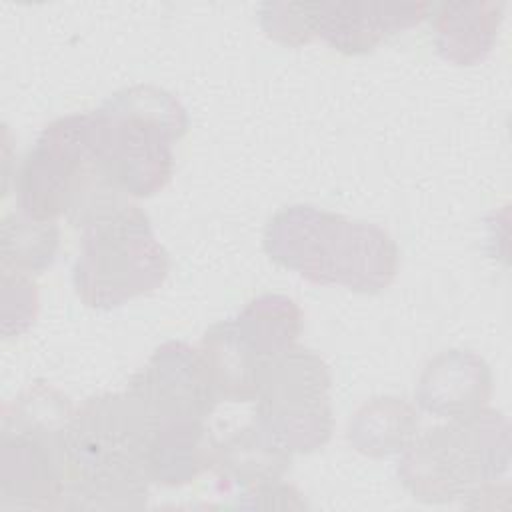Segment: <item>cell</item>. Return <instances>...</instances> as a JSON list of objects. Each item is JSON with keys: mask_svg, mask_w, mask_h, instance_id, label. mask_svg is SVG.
Wrapping results in <instances>:
<instances>
[{"mask_svg": "<svg viewBox=\"0 0 512 512\" xmlns=\"http://www.w3.org/2000/svg\"><path fill=\"white\" fill-rule=\"evenodd\" d=\"M188 130L180 100L164 88L134 84L92 112V146L108 178L126 194L146 198L174 174L172 144Z\"/></svg>", "mask_w": 512, "mask_h": 512, "instance_id": "277c9868", "label": "cell"}, {"mask_svg": "<svg viewBox=\"0 0 512 512\" xmlns=\"http://www.w3.org/2000/svg\"><path fill=\"white\" fill-rule=\"evenodd\" d=\"M416 432L418 412L398 396H378L364 402L346 428L352 448L370 458L402 452Z\"/></svg>", "mask_w": 512, "mask_h": 512, "instance_id": "2e32d148", "label": "cell"}, {"mask_svg": "<svg viewBox=\"0 0 512 512\" xmlns=\"http://www.w3.org/2000/svg\"><path fill=\"white\" fill-rule=\"evenodd\" d=\"M168 270V254L156 240L148 214L124 204L82 230L72 282L86 306L106 310L154 292Z\"/></svg>", "mask_w": 512, "mask_h": 512, "instance_id": "8992f818", "label": "cell"}, {"mask_svg": "<svg viewBox=\"0 0 512 512\" xmlns=\"http://www.w3.org/2000/svg\"><path fill=\"white\" fill-rule=\"evenodd\" d=\"M126 392L142 404L154 424L206 420L220 400L200 350L178 340L160 344L130 378Z\"/></svg>", "mask_w": 512, "mask_h": 512, "instance_id": "ba28073f", "label": "cell"}, {"mask_svg": "<svg viewBox=\"0 0 512 512\" xmlns=\"http://www.w3.org/2000/svg\"><path fill=\"white\" fill-rule=\"evenodd\" d=\"M290 464L292 452L252 422L218 442L212 470L224 484L254 488L282 480Z\"/></svg>", "mask_w": 512, "mask_h": 512, "instance_id": "5bb4252c", "label": "cell"}, {"mask_svg": "<svg viewBox=\"0 0 512 512\" xmlns=\"http://www.w3.org/2000/svg\"><path fill=\"white\" fill-rule=\"evenodd\" d=\"M38 314V288L28 274L2 270V336H20Z\"/></svg>", "mask_w": 512, "mask_h": 512, "instance_id": "d6986e66", "label": "cell"}, {"mask_svg": "<svg viewBox=\"0 0 512 512\" xmlns=\"http://www.w3.org/2000/svg\"><path fill=\"white\" fill-rule=\"evenodd\" d=\"M260 24L270 38L286 46H300L312 40L306 2H266L260 6Z\"/></svg>", "mask_w": 512, "mask_h": 512, "instance_id": "ffe728a7", "label": "cell"}, {"mask_svg": "<svg viewBox=\"0 0 512 512\" xmlns=\"http://www.w3.org/2000/svg\"><path fill=\"white\" fill-rule=\"evenodd\" d=\"M264 252L314 284H338L360 294L388 288L400 260L384 228L312 204L280 208L264 228Z\"/></svg>", "mask_w": 512, "mask_h": 512, "instance_id": "7a4b0ae2", "label": "cell"}, {"mask_svg": "<svg viewBox=\"0 0 512 512\" xmlns=\"http://www.w3.org/2000/svg\"><path fill=\"white\" fill-rule=\"evenodd\" d=\"M330 382L328 366L314 350L286 348L262 364L254 422L292 454L320 450L334 426Z\"/></svg>", "mask_w": 512, "mask_h": 512, "instance_id": "52a82bcc", "label": "cell"}, {"mask_svg": "<svg viewBox=\"0 0 512 512\" xmlns=\"http://www.w3.org/2000/svg\"><path fill=\"white\" fill-rule=\"evenodd\" d=\"M312 36L344 54H366L384 38L422 22L426 2H306Z\"/></svg>", "mask_w": 512, "mask_h": 512, "instance_id": "30bf717a", "label": "cell"}, {"mask_svg": "<svg viewBox=\"0 0 512 512\" xmlns=\"http://www.w3.org/2000/svg\"><path fill=\"white\" fill-rule=\"evenodd\" d=\"M154 422L124 392L86 398L74 408L62 444L64 508L138 510L150 476L146 450Z\"/></svg>", "mask_w": 512, "mask_h": 512, "instance_id": "6da1fadb", "label": "cell"}, {"mask_svg": "<svg viewBox=\"0 0 512 512\" xmlns=\"http://www.w3.org/2000/svg\"><path fill=\"white\" fill-rule=\"evenodd\" d=\"M58 244L60 228L54 220L8 214L2 220V270L40 274L54 262Z\"/></svg>", "mask_w": 512, "mask_h": 512, "instance_id": "ac0fdd59", "label": "cell"}, {"mask_svg": "<svg viewBox=\"0 0 512 512\" xmlns=\"http://www.w3.org/2000/svg\"><path fill=\"white\" fill-rule=\"evenodd\" d=\"M220 400L250 402L258 392L260 360L236 334L232 318L212 324L198 346Z\"/></svg>", "mask_w": 512, "mask_h": 512, "instance_id": "9a60e30c", "label": "cell"}, {"mask_svg": "<svg viewBox=\"0 0 512 512\" xmlns=\"http://www.w3.org/2000/svg\"><path fill=\"white\" fill-rule=\"evenodd\" d=\"M244 500L240 502L242 506L248 508H266V510H302L306 508V502L300 498L302 494L290 486V484H282L278 482H270V484H260L254 488H246V492L242 494Z\"/></svg>", "mask_w": 512, "mask_h": 512, "instance_id": "44dd1931", "label": "cell"}, {"mask_svg": "<svg viewBox=\"0 0 512 512\" xmlns=\"http://www.w3.org/2000/svg\"><path fill=\"white\" fill-rule=\"evenodd\" d=\"M218 440L206 420H170L154 424L146 468L150 482L184 486L214 468Z\"/></svg>", "mask_w": 512, "mask_h": 512, "instance_id": "7c38bea8", "label": "cell"}, {"mask_svg": "<svg viewBox=\"0 0 512 512\" xmlns=\"http://www.w3.org/2000/svg\"><path fill=\"white\" fill-rule=\"evenodd\" d=\"M430 10L434 44L444 60L472 66L490 54L504 16L502 2H442Z\"/></svg>", "mask_w": 512, "mask_h": 512, "instance_id": "4fadbf2b", "label": "cell"}, {"mask_svg": "<svg viewBox=\"0 0 512 512\" xmlns=\"http://www.w3.org/2000/svg\"><path fill=\"white\" fill-rule=\"evenodd\" d=\"M302 320V310L292 298L284 294H262L232 318V326L260 360H268L296 344L302 332Z\"/></svg>", "mask_w": 512, "mask_h": 512, "instance_id": "e0dca14e", "label": "cell"}, {"mask_svg": "<svg viewBox=\"0 0 512 512\" xmlns=\"http://www.w3.org/2000/svg\"><path fill=\"white\" fill-rule=\"evenodd\" d=\"M14 190L26 216H66L82 230L128 204L94 154L92 112L50 122L18 166Z\"/></svg>", "mask_w": 512, "mask_h": 512, "instance_id": "3957f363", "label": "cell"}, {"mask_svg": "<svg viewBox=\"0 0 512 512\" xmlns=\"http://www.w3.org/2000/svg\"><path fill=\"white\" fill-rule=\"evenodd\" d=\"M510 466V424L482 408L416 434L400 452L398 478L412 498L444 504L494 484Z\"/></svg>", "mask_w": 512, "mask_h": 512, "instance_id": "5b68a950", "label": "cell"}, {"mask_svg": "<svg viewBox=\"0 0 512 512\" xmlns=\"http://www.w3.org/2000/svg\"><path fill=\"white\" fill-rule=\"evenodd\" d=\"M492 396V372L482 356L470 350H444L422 370L414 398L438 418H462L486 408Z\"/></svg>", "mask_w": 512, "mask_h": 512, "instance_id": "8fae6325", "label": "cell"}, {"mask_svg": "<svg viewBox=\"0 0 512 512\" xmlns=\"http://www.w3.org/2000/svg\"><path fill=\"white\" fill-rule=\"evenodd\" d=\"M0 510L64 508V434L0 428Z\"/></svg>", "mask_w": 512, "mask_h": 512, "instance_id": "9c48e42d", "label": "cell"}]
</instances>
